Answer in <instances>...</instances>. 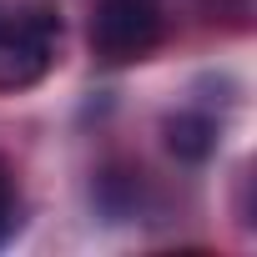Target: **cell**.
<instances>
[{
  "label": "cell",
  "instance_id": "obj_1",
  "mask_svg": "<svg viewBox=\"0 0 257 257\" xmlns=\"http://www.w3.org/2000/svg\"><path fill=\"white\" fill-rule=\"evenodd\" d=\"M61 6L56 0H6L0 11V91H31L56 66Z\"/></svg>",
  "mask_w": 257,
  "mask_h": 257
},
{
  "label": "cell",
  "instance_id": "obj_2",
  "mask_svg": "<svg viewBox=\"0 0 257 257\" xmlns=\"http://www.w3.org/2000/svg\"><path fill=\"white\" fill-rule=\"evenodd\" d=\"M167 16L157 0H96L91 16V51L106 66H132L157 51Z\"/></svg>",
  "mask_w": 257,
  "mask_h": 257
},
{
  "label": "cell",
  "instance_id": "obj_3",
  "mask_svg": "<svg viewBox=\"0 0 257 257\" xmlns=\"http://www.w3.org/2000/svg\"><path fill=\"white\" fill-rule=\"evenodd\" d=\"M162 132H167V152L177 162H207L217 152V121L207 111H177V116H167Z\"/></svg>",
  "mask_w": 257,
  "mask_h": 257
},
{
  "label": "cell",
  "instance_id": "obj_4",
  "mask_svg": "<svg viewBox=\"0 0 257 257\" xmlns=\"http://www.w3.org/2000/svg\"><path fill=\"white\" fill-rule=\"evenodd\" d=\"M16 227H21V197H16V182H11V172L0 167V247H6V242L16 237Z\"/></svg>",
  "mask_w": 257,
  "mask_h": 257
}]
</instances>
